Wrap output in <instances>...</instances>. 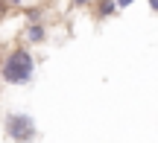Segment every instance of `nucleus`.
<instances>
[{
    "label": "nucleus",
    "mask_w": 158,
    "mask_h": 143,
    "mask_svg": "<svg viewBox=\"0 0 158 143\" xmlns=\"http://www.w3.org/2000/svg\"><path fill=\"white\" fill-rule=\"evenodd\" d=\"M35 70H38V58L29 47L12 44L9 50L0 53V82L3 85H29L35 79Z\"/></svg>",
    "instance_id": "1"
},
{
    "label": "nucleus",
    "mask_w": 158,
    "mask_h": 143,
    "mask_svg": "<svg viewBox=\"0 0 158 143\" xmlns=\"http://www.w3.org/2000/svg\"><path fill=\"white\" fill-rule=\"evenodd\" d=\"M97 18H111L114 12H120V3H97Z\"/></svg>",
    "instance_id": "4"
},
{
    "label": "nucleus",
    "mask_w": 158,
    "mask_h": 143,
    "mask_svg": "<svg viewBox=\"0 0 158 143\" xmlns=\"http://www.w3.org/2000/svg\"><path fill=\"white\" fill-rule=\"evenodd\" d=\"M47 38H50V26H47V21H23L21 26V44L23 47H38V44H47Z\"/></svg>",
    "instance_id": "3"
},
{
    "label": "nucleus",
    "mask_w": 158,
    "mask_h": 143,
    "mask_svg": "<svg viewBox=\"0 0 158 143\" xmlns=\"http://www.w3.org/2000/svg\"><path fill=\"white\" fill-rule=\"evenodd\" d=\"M3 137L12 143H32L38 140V123L27 111H9L3 114Z\"/></svg>",
    "instance_id": "2"
},
{
    "label": "nucleus",
    "mask_w": 158,
    "mask_h": 143,
    "mask_svg": "<svg viewBox=\"0 0 158 143\" xmlns=\"http://www.w3.org/2000/svg\"><path fill=\"white\" fill-rule=\"evenodd\" d=\"M149 9H152V12H158V0H152V3H149Z\"/></svg>",
    "instance_id": "5"
}]
</instances>
